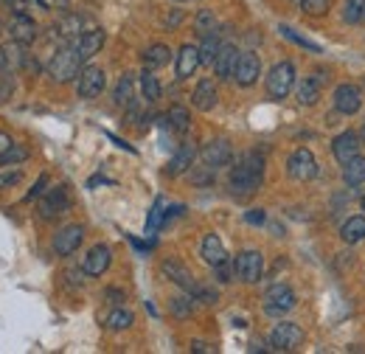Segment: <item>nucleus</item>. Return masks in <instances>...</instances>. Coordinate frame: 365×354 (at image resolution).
I'll use <instances>...</instances> for the list:
<instances>
[{
    "instance_id": "obj_1",
    "label": "nucleus",
    "mask_w": 365,
    "mask_h": 354,
    "mask_svg": "<svg viewBox=\"0 0 365 354\" xmlns=\"http://www.w3.org/2000/svg\"><path fill=\"white\" fill-rule=\"evenodd\" d=\"M262 183H264V158L259 152H245L230 169V194L233 197H250L262 188Z\"/></svg>"
},
{
    "instance_id": "obj_2",
    "label": "nucleus",
    "mask_w": 365,
    "mask_h": 354,
    "mask_svg": "<svg viewBox=\"0 0 365 354\" xmlns=\"http://www.w3.org/2000/svg\"><path fill=\"white\" fill-rule=\"evenodd\" d=\"M82 65H85V59H82V54L76 51V45L73 43L59 45V48L53 51V56L48 59V76H51L53 82L65 85V82H73V79L82 74Z\"/></svg>"
},
{
    "instance_id": "obj_3",
    "label": "nucleus",
    "mask_w": 365,
    "mask_h": 354,
    "mask_svg": "<svg viewBox=\"0 0 365 354\" xmlns=\"http://www.w3.org/2000/svg\"><path fill=\"white\" fill-rule=\"evenodd\" d=\"M96 29L91 23V17H85V14H79V11H68V14H62L53 26H51V31H48V37H51V43H59V45H68V43H76L85 31H91Z\"/></svg>"
},
{
    "instance_id": "obj_4",
    "label": "nucleus",
    "mask_w": 365,
    "mask_h": 354,
    "mask_svg": "<svg viewBox=\"0 0 365 354\" xmlns=\"http://www.w3.org/2000/svg\"><path fill=\"white\" fill-rule=\"evenodd\" d=\"M264 312L267 315H273V318H284L287 312L295 310V304H298V295H295V290L289 287V284H273L267 293H264Z\"/></svg>"
},
{
    "instance_id": "obj_5",
    "label": "nucleus",
    "mask_w": 365,
    "mask_h": 354,
    "mask_svg": "<svg viewBox=\"0 0 365 354\" xmlns=\"http://www.w3.org/2000/svg\"><path fill=\"white\" fill-rule=\"evenodd\" d=\"M71 206H73V200H71L68 186H53V188H48L46 194H43V200H40L37 211H40V217H43V220H56V217L68 214V211H71Z\"/></svg>"
},
{
    "instance_id": "obj_6",
    "label": "nucleus",
    "mask_w": 365,
    "mask_h": 354,
    "mask_svg": "<svg viewBox=\"0 0 365 354\" xmlns=\"http://www.w3.org/2000/svg\"><path fill=\"white\" fill-rule=\"evenodd\" d=\"M292 88H295V68H292V62H278V65H273L270 74H267V93H270V98L281 101V98L289 96Z\"/></svg>"
},
{
    "instance_id": "obj_7",
    "label": "nucleus",
    "mask_w": 365,
    "mask_h": 354,
    "mask_svg": "<svg viewBox=\"0 0 365 354\" xmlns=\"http://www.w3.org/2000/svg\"><path fill=\"white\" fill-rule=\"evenodd\" d=\"M304 343V329L292 320L275 323V329L270 332V349L273 352H295Z\"/></svg>"
},
{
    "instance_id": "obj_8",
    "label": "nucleus",
    "mask_w": 365,
    "mask_h": 354,
    "mask_svg": "<svg viewBox=\"0 0 365 354\" xmlns=\"http://www.w3.org/2000/svg\"><path fill=\"white\" fill-rule=\"evenodd\" d=\"M233 267H236V278L245 281V284H256L262 281L264 275V256L259 251H242L236 259H233Z\"/></svg>"
},
{
    "instance_id": "obj_9",
    "label": "nucleus",
    "mask_w": 365,
    "mask_h": 354,
    "mask_svg": "<svg viewBox=\"0 0 365 354\" xmlns=\"http://www.w3.org/2000/svg\"><path fill=\"white\" fill-rule=\"evenodd\" d=\"M200 158H202V163L205 166H211V169H225L233 163V146H230L225 138H214V141H208L202 149H200Z\"/></svg>"
},
{
    "instance_id": "obj_10",
    "label": "nucleus",
    "mask_w": 365,
    "mask_h": 354,
    "mask_svg": "<svg viewBox=\"0 0 365 354\" xmlns=\"http://www.w3.org/2000/svg\"><path fill=\"white\" fill-rule=\"evenodd\" d=\"M287 172H289L292 180L307 183V180H312V177L318 175V161H315V155H312L307 146H301V149H295V152L289 155V161H287Z\"/></svg>"
},
{
    "instance_id": "obj_11",
    "label": "nucleus",
    "mask_w": 365,
    "mask_h": 354,
    "mask_svg": "<svg viewBox=\"0 0 365 354\" xmlns=\"http://www.w3.org/2000/svg\"><path fill=\"white\" fill-rule=\"evenodd\" d=\"M262 76V62L253 51H242L239 59H236V68H233V82L239 88H250L256 85V79Z\"/></svg>"
},
{
    "instance_id": "obj_12",
    "label": "nucleus",
    "mask_w": 365,
    "mask_h": 354,
    "mask_svg": "<svg viewBox=\"0 0 365 354\" xmlns=\"http://www.w3.org/2000/svg\"><path fill=\"white\" fill-rule=\"evenodd\" d=\"M360 149H363V138H360V133H354V130H346V133H340L331 141V155H334V161L343 163V166H346L351 158H357Z\"/></svg>"
},
{
    "instance_id": "obj_13",
    "label": "nucleus",
    "mask_w": 365,
    "mask_h": 354,
    "mask_svg": "<svg viewBox=\"0 0 365 354\" xmlns=\"http://www.w3.org/2000/svg\"><path fill=\"white\" fill-rule=\"evenodd\" d=\"M104 85H107V76L96 65L82 68V74L76 76V93H79V98H96L104 90Z\"/></svg>"
},
{
    "instance_id": "obj_14",
    "label": "nucleus",
    "mask_w": 365,
    "mask_h": 354,
    "mask_svg": "<svg viewBox=\"0 0 365 354\" xmlns=\"http://www.w3.org/2000/svg\"><path fill=\"white\" fill-rule=\"evenodd\" d=\"M82 239H85V225H65L56 236H53V253L56 256H71V253H76V248L82 245Z\"/></svg>"
},
{
    "instance_id": "obj_15",
    "label": "nucleus",
    "mask_w": 365,
    "mask_h": 354,
    "mask_svg": "<svg viewBox=\"0 0 365 354\" xmlns=\"http://www.w3.org/2000/svg\"><path fill=\"white\" fill-rule=\"evenodd\" d=\"M363 107V93L357 85H340L334 90V110L340 116H354Z\"/></svg>"
},
{
    "instance_id": "obj_16",
    "label": "nucleus",
    "mask_w": 365,
    "mask_h": 354,
    "mask_svg": "<svg viewBox=\"0 0 365 354\" xmlns=\"http://www.w3.org/2000/svg\"><path fill=\"white\" fill-rule=\"evenodd\" d=\"M9 37L17 45H31L37 40V23L31 14H11L9 20Z\"/></svg>"
},
{
    "instance_id": "obj_17",
    "label": "nucleus",
    "mask_w": 365,
    "mask_h": 354,
    "mask_svg": "<svg viewBox=\"0 0 365 354\" xmlns=\"http://www.w3.org/2000/svg\"><path fill=\"white\" fill-rule=\"evenodd\" d=\"M110 262H113V251L107 245H93L91 251H88V256H85V262H82V273H88V275H104Z\"/></svg>"
},
{
    "instance_id": "obj_18",
    "label": "nucleus",
    "mask_w": 365,
    "mask_h": 354,
    "mask_svg": "<svg viewBox=\"0 0 365 354\" xmlns=\"http://www.w3.org/2000/svg\"><path fill=\"white\" fill-rule=\"evenodd\" d=\"M217 98H220V93H217L214 79H200L194 93H191V104H194L200 113H211V110L217 107Z\"/></svg>"
},
{
    "instance_id": "obj_19",
    "label": "nucleus",
    "mask_w": 365,
    "mask_h": 354,
    "mask_svg": "<svg viewBox=\"0 0 365 354\" xmlns=\"http://www.w3.org/2000/svg\"><path fill=\"white\" fill-rule=\"evenodd\" d=\"M194 158H197V146L188 141V143H180V149L172 155L169 166H166V175L169 177H180L185 175L191 166H194Z\"/></svg>"
},
{
    "instance_id": "obj_20",
    "label": "nucleus",
    "mask_w": 365,
    "mask_h": 354,
    "mask_svg": "<svg viewBox=\"0 0 365 354\" xmlns=\"http://www.w3.org/2000/svg\"><path fill=\"white\" fill-rule=\"evenodd\" d=\"M202 65L200 59V48L197 45H182L178 51V62H175V71H178V79H188L194 76V71Z\"/></svg>"
},
{
    "instance_id": "obj_21",
    "label": "nucleus",
    "mask_w": 365,
    "mask_h": 354,
    "mask_svg": "<svg viewBox=\"0 0 365 354\" xmlns=\"http://www.w3.org/2000/svg\"><path fill=\"white\" fill-rule=\"evenodd\" d=\"M236 59H239V51H236V45L233 43H222L220 48V54H217V59H214V74H217V79H233V68H236Z\"/></svg>"
},
{
    "instance_id": "obj_22",
    "label": "nucleus",
    "mask_w": 365,
    "mask_h": 354,
    "mask_svg": "<svg viewBox=\"0 0 365 354\" xmlns=\"http://www.w3.org/2000/svg\"><path fill=\"white\" fill-rule=\"evenodd\" d=\"M200 256L211 267H217L228 259V251H225V245H222V239H220L217 233H208V236L202 239V245H200Z\"/></svg>"
},
{
    "instance_id": "obj_23",
    "label": "nucleus",
    "mask_w": 365,
    "mask_h": 354,
    "mask_svg": "<svg viewBox=\"0 0 365 354\" xmlns=\"http://www.w3.org/2000/svg\"><path fill=\"white\" fill-rule=\"evenodd\" d=\"M222 43H225V29H214V31L202 34V43H200V59H202V65H214V59H217Z\"/></svg>"
},
{
    "instance_id": "obj_24",
    "label": "nucleus",
    "mask_w": 365,
    "mask_h": 354,
    "mask_svg": "<svg viewBox=\"0 0 365 354\" xmlns=\"http://www.w3.org/2000/svg\"><path fill=\"white\" fill-rule=\"evenodd\" d=\"M160 273H163L169 281H175V284H178L180 290H185V293H191V290H194V284H197V281H194V275H191L180 262H175V259H166V262L160 265Z\"/></svg>"
},
{
    "instance_id": "obj_25",
    "label": "nucleus",
    "mask_w": 365,
    "mask_h": 354,
    "mask_svg": "<svg viewBox=\"0 0 365 354\" xmlns=\"http://www.w3.org/2000/svg\"><path fill=\"white\" fill-rule=\"evenodd\" d=\"M104 40H107V37H104V31H101V29H91V31H85V34H82L73 45H76V51L82 54V59L88 62V59H93V56L104 48Z\"/></svg>"
},
{
    "instance_id": "obj_26",
    "label": "nucleus",
    "mask_w": 365,
    "mask_h": 354,
    "mask_svg": "<svg viewBox=\"0 0 365 354\" xmlns=\"http://www.w3.org/2000/svg\"><path fill=\"white\" fill-rule=\"evenodd\" d=\"M113 101L118 107H124V110H130L135 104V79H133V74H124L118 79V85L113 90Z\"/></svg>"
},
{
    "instance_id": "obj_27",
    "label": "nucleus",
    "mask_w": 365,
    "mask_h": 354,
    "mask_svg": "<svg viewBox=\"0 0 365 354\" xmlns=\"http://www.w3.org/2000/svg\"><path fill=\"white\" fill-rule=\"evenodd\" d=\"M140 59H143V68L155 71V68H163V65H169V59H172V51H169L166 45L155 43V45H149V48L140 54Z\"/></svg>"
},
{
    "instance_id": "obj_28",
    "label": "nucleus",
    "mask_w": 365,
    "mask_h": 354,
    "mask_svg": "<svg viewBox=\"0 0 365 354\" xmlns=\"http://www.w3.org/2000/svg\"><path fill=\"white\" fill-rule=\"evenodd\" d=\"M340 239L346 245H357L365 239V217H349L340 225Z\"/></svg>"
},
{
    "instance_id": "obj_29",
    "label": "nucleus",
    "mask_w": 365,
    "mask_h": 354,
    "mask_svg": "<svg viewBox=\"0 0 365 354\" xmlns=\"http://www.w3.org/2000/svg\"><path fill=\"white\" fill-rule=\"evenodd\" d=\"M295 96H298L301 104L312 107V104L320 98V82L315 79V76H304V79L298 82V88H295Z\"/></svg>"
},
{
    "instance_id": "obj_30",
    "label": "nucleus",
    "mask_w": 365,
    "mask_h": 354,
    "mask_svg": "<svg viewBox=\"0 0 365 354\" xmlns=\"http://www.w3.org/2000/svg\"><path fill=\"white\" fill-rule=\"evenodd\" d=\"M107 329L110 332H124V329H130L133 323H135V315L130 310H124V307H115V310L107 315Z\"/></svg>"
},
{
    "instance_id": "obj_31",
    "label": "nucleus",
    "mask_w": 365,
    "mask_h": 354,
    "mask_svg": "<svg viewBox=\"0 0 365 354\" xmlns=\"http://www.w3.org/2000/svg\"><path fill=\"white\" fill-rule=\"evenodd\" d=\"M343 183L346 186H360L365 183V158H351L346 166H343Z\"/></svg>"
},
{
    "instance_id": "obj_32",
    "label": "nucleus",
    "mask_w": 365,
    "mask_h": 354,
    "mask_svg": "<svg viewBox=\"0 0 365 354\" xmlns=\"http://www.w3.org/2000/svg\"><path fill=\"white\" fill-rule=\"evenodd\" d=\"M166 121H169V130H175V133H188V127H191V116H188V110L182 107V104H175L169 113H166Z\"/></svg>"
},
{
    "instance_id": "obj_33",
    "label": "nucleus",
    "mask_w": 365,
    "mask_h": 354,
    "mask_svg": "<svg viewBox=\"0 0 365 354\" xmlns=\"http://www.w3.org/2000/svg\"><path fill=\"white\" fill-rule=\"evenodd\" d=\"M140 90H143V98H146L149 104H155V101L160 98V93H163L158 76H155L149 68H143V74H140Z\"/></svg>"
},
{
    "instance_id": "obj_34",
    "label": "nucleus",
    "mask_w": 365,
    "mask_h": 354,
    "mask_svg": "<svg viewBox=\"0 0 365 354\" xmlns=\"http://www.w3.org/2000/svg\"><path fill=\"white\" fill-rule=\"evenodd\" d=\"M166 225V200L163 197H158L155 200V206H152V211H149V220H146V231L149 233H155L158 228H163Z\"/></svg>"
},
{
    "instance_id": "obj_35",
    "label": "nucleus",
    "mask_w": 365,
    "mask_h": 354,
    "mask_svg": "<svg viewBox=\"0 0 365 354\" xmlns=\"http://www.w3.org/2000/svg\"><path fill=\"white\" fill-rule=\"evenodd\" d=\"M172 315L175 318H180V320H185V318H191L194 315V295L191 293H185V295H178V298H172Z\"/></svg>"
},
{
    "instance_id": "obj_36",
    "label": "nucleus",
    "mask_w": 365,
    "mask_h": 354,
    "mask_svg": "<svg viewBox=\"0 0 365 354\" xmlns=\"http://www.w3.org/2000/svg\"><path fill=\"white\" fill-rule=\"evenodd\" d=\"M214 177H217V169H211V166H191L188 169V180L194 183V186H211L214 183Z\"/></svg>"
},
{
    "instance_id": "obj_37",
    "label": "nucleus",
    "mask_w": 365,
    "mask_h": 354,
    "mask_svg": "<svg viewBox=\"0 0 365 354\" xmlns=\"http://www.w3.org/2000/svg\"><path fill=\"white\" fill-rule=\"evenodd\" d=\"M343 20L346 23H363L365 20V0H346V9H343Z\"/></svg>"
},
{
    "instance_id": "obj_38",
    "label": "nucleus",
    "mask_w": 365,
    "mask_h": 354,
    "mask_svg": "<svg viewBox=\"0 0 365 354\" xmlns=\"http://www.w3.org/2000/svg\"><path fill=\"white\" fill-rule=\"evenodd\" d=\"M194 29H197L200 34H208V31L220 29V26H217V14H214L211 9H200V14L194 17Z\"/></svg>"
},
{
    "instance_id": "obj_39",
    "label": "nucleus",
    "mask_w": 365,
    "mask_h": 354,
    "mask_svg": "<svg viewBox=\"0 0 365 354\" xmlns=\"http://www.w3.org/2000/svg\"><path fill=\"white\" fill-rule=\"evenodd\" d=\"M29 158V149L20 146V143H11L3 155H0V166H14V163H23Z\"/></svg>"
},
{
    "instance_id": "obj_40",
    "label": "nucleus",
    "mask_w": 365,
    "mask_h": 354,
    "mask_svg": "<svg viewBox=\"0 0 365 354\" xmlns=\"http://www.w3.org/2000/svg\"><path fill=\"white\" fill-rule=\"evenodd\" d=\"M191 295H194V301H200V304H217L220 301V293L214 290V287H208V284H194V290H191Z\"/></svg>"
},
{
    "instance_id": "obj_41",
    "label": "nucleus",
    "mask_w": 365,
    "mask_h": 354,
    "mask_svg": "<svg viewBox=\"0 0 365 354\" xmlns=\"http://www.w3.org/2000/svg\"><path fill=\"white\" fill-rule=\"evenodd\" d=\"M278 31H281V34H284L287 40H292V43H298V45H301V48H309L312 54H320V51H323V48H320L318 43H312V40H307V37H301V34H295V31H292L289 26H281Z\"/></svg>"
},
{
    "instance_id": "obj_42",
    "label": "nucleus",
    "mask_w": 365,
    "mask_h": 354,
    "mask_svg": "<svg viewBox=\"0 0 365 354\" xmlns=\"http://www.w3.org/2000/svg\"><path fill=\"white\" fill-rule=\"evenodd\" d=\"M329 3L331 0H301V11L304 14H312V17H320L329 11Z\"/></svg>"
},
{
    "instance_id": "obj_43",
    "label": "nucleus",
    "mask_w": 365,
    "mask_h": 354,
    "mask_svg": "<svg viewBox=\"0 0 365 354\" xmlns=\"http://www.w3.org/2000/svg\"><path fill=\"white\" fill-rule=\"evenodd\" d=\"M233 273H236V267H233V262H230V259H225L222 265L214 267V278H217L220 284H228L230 278H233Z\"/></svg>"
},
{
    "instance_id": "obj_44",
    "label": "nucleus",
    "mask_w": 365,
    "mask_h": 354,
    "mask_svg": "<svg viewBox=\"0 0 365 354\" xmlns=\"http://www.w3.org/2000/svg\"><path fill=\"white\" fill-rule=\"evenodd\" d=\"M23 180V172L20 169H11V172H0V191L3 188H11V186H17Z\"/></svg>"
},
{
    "instance_id": "obj_45",
    "label": "nucleus",
    "mask_w": 365,
    "mask_h": 354,
    "mask_svg": "<svg viewBox=\"0 0 365 354\" xmlns=\"http://www.w3.org/2000/svg\"><path fill=\"white\" fill-rule=\"evenodd\" d=\"M48 186V175H40L37 177V183L31 186V191L26 194V203H31V200H37V197H43V191H46Z\"/></svg>"
},
{
    "instance_id": "obj_46",
    "label": "nucleus",
    "mask_w": 365,
    "mask_h": 354,
    "mask_svg": "<svg viewBox=\"0 0 365 354\" xmlns=\"http://www.w3.org/2000/svg\"><path fill=\"white\" fill-rule=\"evenodd\" d=\"M245 222H250V225H264V222H267V214H264V208H250V211L245 214Z\"/></svg>"
},
{
    "instance_id": "obj_47",
    "label": "nucleus",
    "mask_w": 365,
    "mask_h": 354,
    "mask_svg": "<svg viewBox=\"0 0 365 354\" xmlns=\"http://www.w3.org/2000/svg\"><path fill=\"white\" fill-rule=\"evenodd\" d=\"M3 3L11 9V14H29V9H31L29 0H3Z\"/></svg>"
},
{
    "instance_id": "obj_48",
    "label": "nucleus",
    "mask_w": 365,
    "mask_h": 354,
    "mask_svg": "<svg viewBox=\"0 0 365 354\" xmlns=\"http://www.w3.org/2000/svg\"><path fill=\"white\" fill-rule=\"evenodd\" d=\"M180 23H182V11H180V9H175V11H169V14L163 17V26H166V29H178Z\"/></svg>"
},
{
    "instance_id": "obj_49",
    "label": "nucleus",
    "mask_w": 365,
    "mask_h": 354,
    "mask_svg": "<svg viewBox=\"0 0 365 354\" xmlns=\"http://www.w3.org/2000/svg\"><path fill=\"white\" fill-rule=\"evenodd\" d=\"M104 298H110V301H113V304H121V301H124V298H127V295H124V293H121V290H115V287H113V290H107V293H104Z\"/></svg>"
},
{
    "instance_id": "obj_50",
    "label": "nucleus",
    "mask_w": 365,
    "mask_h": 354,
    "mask_svg": "<svg viewBox=\"0 0 365 354\" xmlns=\"http://www.w3.org/2000/svg\"><path fill=\"white\" fill-rule=\"evenodd\" d=\"M11 143H14V141L9 138V133H0V155H3V152H6V149H9Z\"/></svg>"
},
{
    "instance_id": "obj_51",
    "label": "nucleus",
    "mask_w": 365,
    "mask_h": 354,
    "mask_svg": "<svg viewBox=\"0 0 365 354\" xmlns=\"http://www.w3.org/2000/svg\"><path fill=\"white\" fill-rule=\"evenodd\" d=\"M191 352H211V346L202 343V340H194V343H191Z\"/></svg>"
},
{
    "instance_id": "obj_52",
    "label": "nucleus",
    "mask_w": 365,
    "mask_h": 354,
    "mask_svg": "<svg viewBox=\"0 0 365 354\" xmlns=\"http://www.w3.org/2000/svg\"><path fill=\"white\" fill-rule=\"evenodd\" d=\"M9 68V59H6V48H0V74Z\"/></svg>"
},
{
    "instance_id": "obj_53",
    "label": "nucleus",
    "mask_w": 365,
    "mask_h": 354,
    "mask_svg": "<svg viewBox=\"0 0 365 354\" xmlns=\"http://www.w3.org/2000/svg\"><path fill=\"white\" fill-rule=\"evenodd\" d=\"M250 352H264V343H250Z\"/></svg>"
},
{
    "instance_id": "obj_54",
    "label": "nucleus",
    "mask_w": 365,
    "mask_h": 354,
    "mask_svg": "<svg viewBox=\"0 0 365 354\" xmlns=\"http://www.w3.org/2000/svg\"><path fill=\"white\" fill-rule=\"evenodd\" d=\"M360 138H363V141H365V124H363V133H360Z\"/></svg>"
},
{
    "instance_id": "obj_55",
    "label": "nucleus",
    "mask_w": 365,
    "mask_h": 354,
    "mask_svg": "<svg viewBox=\"0 0 365 354\" xmlns=\"http://www.w3.org/2000/svg\"><path fill=\"white\" fill-rule=\"evenodd\" d=\"M360 206H363V211H365V197H363V200H360Z\"/></svg>"
},
{
    "instance_id": "obj_56",
    "label": "nucleus",
    "mask_w": 365,
    "mask_h": 354,
    "mask_svg": "<svg viewBox=\"0 0 365 354\" xmlns=\"http://www.w3.org/2000/svg\"><path fill=\"white\" fill-rule=\"evenodd\" d=\"M0 34H3V23H0Z\"/></svg>"
},
{
    "instance_id": "obj_57",
    "label": "nucleus",
    "mask_w": 365,
    "mask_h": 354,
    "mask_svg": "<svg viewBox=\"0 0 365 354\" xmlns=\"http://www.w3.org/2000/svg\"><path fill=\"white\" fill-rule=\"evenodd\" d=\"M175 3H185V0H175Z\"/></svg>"
},
{
    "instance_id": "obj_58",
    "label": "nucleus",
    "mask_w": 365,
    "mask_h": 354,
    "mask_svg": "<svg viewBox=\"0 0 365 354\" xmlns=\"http://www.w3.org/2000/svg\"><path fill=\"white\" fill-rule=\"evenodd\" d=\"M0 3H3V0H0Z\"/></svg>"
}]
</instances>
